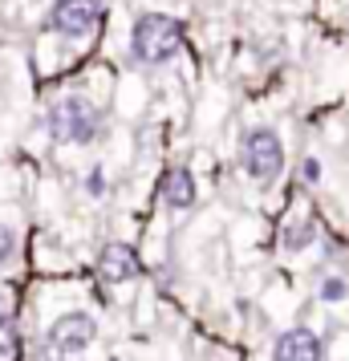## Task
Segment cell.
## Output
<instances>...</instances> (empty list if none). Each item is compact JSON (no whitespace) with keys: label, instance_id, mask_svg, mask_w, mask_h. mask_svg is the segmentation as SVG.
<instances>
[{"label":"cell","instance_id":"cell-1","mask_svg":"<svg viewBox=\"0 0 349 361\" xmlns=\"http://www.w3.org/2000/svg\"><path fill=\"white\" fill-rule=\"evenodd\" d=\"M183 49V25L166 13H142L130 29V53L142 66H166Z\"/></svg>","mask_w":349,"mask_h":361},{"label":"cell","instance_id":"cell-2","mask_svg":"<svg viewBox=\"0 0 349 361\" xmlns=\"http://www.w3.org/2000/svg\"><path fill=\"white\" fill-rule=\"evenodd\" d=\"M102 130V110L82 94H69V98L53 102L49 110V134L57 142H69V147H85L94 142Z\"/></svg>","mask_w":349,"mask_h":361},{"label":"cell","instance_id":"cell-3","mask_svg":"<svg viewBox=\"0 0 349 361\" xmlns=\"http://www.w3.org/2000/svg\"><path fill=\"white\" fill-rule=\"evenodd\" d=\"M240 166L260 183L276 179L284 166V147H281V138H276V130L256 126V130L244 134V142H240Z\"/></svg>","mask_w":349,"mask_h":361},{"label":"cell","instance_id":"cell-4","mask_svg":"<svg viewBox=\"0 0 349 361\" xmlns=\"http://www.w3.org/2000/svg\"><path fill=\"white\" fill-rule=\"evenodd\" d=\"M94 337H98V325L90 312H61L45 333V345L57 357H73V353H85L94 345Z\"/></svg>","mask_w":349,"mask_h":361},{"label":"cell","instance_id":"cell-5","mask_svg":"<svg viewBox=\"0 0 349 361\" xmlns=\"http://www.w3.org/2000/svg\"><path fill=\"white\" fill-rule=\"evenodd\" d=\"M102 25V0H53L49 29L61 37H90Z\"/></svg>","mask_w":349,"mask_h":361},{"label":"cell","instance_id":"cell-6","mask_svg":"<svg viewBox=\"0 0 349 361\" xmlns=\"http://www.w3.org/2000/svg\"><path fill=\"white\" fill-rule=\"evenodd\" d=\"M272 361H325V341L305 325L284 329L272 341Z\"/></svg>","mask_w":349,"mask_h":361},{"label":"cell","instance_id":"cell-7","mask_svg":"<svg viewBox=\"0 0 349 361\" xmlns=\"http://www.w3.org/2000/svg\"><path fill=\"white\" fill-rule=\"evenodd\" d=\"M142 272V260H138V252H134L130 244H106L98 256V276L106 280V284H126V280H134Z\"/></svg>","mask_w":349,"mask_h":361},{"label":"cell","instance_id":"cell-8","mask_svg":"<svg viewBox=\"0 0 349 361\" xmlns=\"http://www.w3.org/2000/svg\"><path fill=\"white\" fill-rule=\"evenodd\" d=\"M159 199H163L166 207H175V212H187V207L195 203V179H191V171H187V166L163 171V179H159Z\"/></svg>","mask_w":349,"mask_h":361},{"label":"cell","instance_id":"cell-9","mask_svg":"<svg viewBox=\"0 0 349 361\" xmlns=\"http://www.w3.org/2000/svg\"><path fill=\"white\" fill-rule=\"evenodd\" d=\"M313 235L317 228L305 219V224H293V228H284V252H300V247H309L313 244Z\"/></svg>","mask_w":349,"mask_h":361},{"label":"cell","instance_id":"cell-10","mask_svg":"<svg viewBox=\"0 0 349 361\" xmlns=\"http://www.w3.org/2000/svg\"><path fill=\"white\" fill-rule=\"evenodd\" d=\"M17 345H20V333H17V325H13V317L0 312V357H13Z\"/></svg>","mask_w":349,"mask_h":361},{"label":"cell","instance_id":"cell-11","mask_svg":"<svg viewBox=\"0 0 349 361\" xmlns=\"http://www.w3.org/2000/svg\"><path fill=\"white\" fill-rule=\"evenodd\" d=\"M345 293H349L345 280H337V276H325V280H321V300H345Z\"/></svg>","mask_w":349,"mask_h":361},{"label":"cell","instance_id":"cell-12","mask_svg":"<svg viewBox=\"0 0 349 361\" xmlns=\"http://www.w3.org/2000/svg\"><path fill=\"white\" fill-rule=\"evenodd\" d=\"M13 252H17V231L8 228V224H0V264L13 260Z\"/></svg>","mask_w":349,"mask_h":361},{"label":"cell","instance_id":"cell-13","mask_svg":"<svg viewBox=\"0 0 349 361\" xmlns=\"http://www.w3.org/2000/svg\"><path fill=\"white\" fill-rule=\"evenodd\" d=\"M300 175H305V183H317L321 179V163H317V159H305V163H300Z\"/></svg>","mask_w":349,"mask_h":361},{"label":"cell","instance_id":"cell-14","mask_svg":"<svg viewBox=\"0 0 349 361\" xmlns=\"http://www.w3.org/2000/svg\"><path fill=\"white\" fill-rule=\"evenodd\" d=\"M85 191H90V195H102V191H106V179H102V171H90V179H85Z\"/></svg>","mask_w":349,"mask_h":361}]
</instances>
